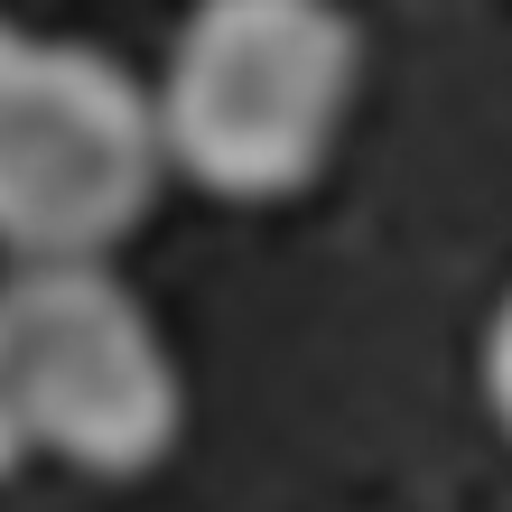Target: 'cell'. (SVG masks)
<instances>
[{"mask_svg":"<svg viewBox=\"0 0 512 512\" xmlns=\"http://www.w3.org/2000/svg\"><path fill=\"white\" fill-rule=\"evenodd\" d=\"M354 84L364 28L345 0H196L149 84L159 159L224 205H280L326 177Z\"/></svg>","mask_w":512,"mask_h":512,"instance_id":"1","label":"cell"},{"mask_svg":"<svg viewBox=\"0 0 512 512\" xmlns=\"http://www.w3.org/2000/svg\"><path fill=\"white\" fill-rule=\"evenodd\" d=\"M149 84L103 47L0 19V252L10 261H112L159 205Z\"/></svg>","mask_w":512,"mask_h":512,"instance_id":"2","label":"cell"},{"mask_svg":"<svg viewBox=\"0 0 512 512\" xmlns=\"http://www.w3.org/2000/svg\"><path fill=\"white\" fill-rule=\"evenodd\" d=\"M0 373L28 457L149 475L187 429V382L112 261H19L0 280Z\"/></svg>","mask_w":512,"mask_h":512,"instance_id":"3","label":"cell"},{"mask_svg":"<svg viewBox=\"0 0 512 512\" xmlns=\"http://www.w3.org/2000/svg\"><path fill=\"white\" fill-rule=\"evenodd\" d=\"M485 401H494L503 438H512V289H503V308H494V326H485Z\"/></svg>","mask_w":512,"mask_h":512,"instance_id":"4","label":"cell"},{"mask_svg":"<svg viewBox=\"0 0 512 512\" xmlns=\"http://www.w3.org/2000/svg\"><path fill=\"white\" fill-rule=\"evenodd\" d=\"M19 457H28V438H19V410H10V373H0V485L19 475Z\"/></svg>","mask_w":512,"mask_h":512,"instance_id":"5","label":"cell"}]
</instances>
